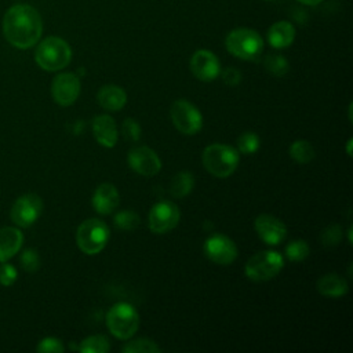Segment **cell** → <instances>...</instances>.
<instances>
[{"label": "cell", "mask_w": 353, "mask_h": 353, "mask_svg": "<svg viewBox=\"0 0 353 353\" xmlns=\"http://www.w3.org/2000/svg\"><path fill=\"white\" fill-rule=\"evenodd\" d=\"M265 68L266 70L273 74V76H277V77H283L288 69H290V63L288 61L280 55V54H269L266 58H265Z\"/></svg>", "instance_id": "484cf974"}, {"label": "cell", "mask_w": 353, "mask_h": 353, "mask_svg": "<svg viewBox=\"0 0 353 353\" xmlns=\"http://www.w3.org/2000/svg\"><path fill=\"white\" fill-rule=\"evenodd\" d=\"M254 228L262 241L269 245H277L287 237V226L274 215L261 214L254 222Z\"/></svg>", "instance_id": "5bb4252c"}, {"label": "cell", "mask_w": 353, "mask_h": 353, "mask_svg": "<svg viewBox=\"0 0 353 353\" xmlns=\"http://www.w3.org/2000/svg\"><path fill=\"white\" fill-rule=\"evenodd\" d=\"M121 350L124 353H159L160 347L157 346L156 342L146 339V338H139L131 342H127Z\"/></svg>", "instance_id": "4316f807"}, {"label": "cell", "mask_w": 353, "mask_h": 353, "mask_svg": "<svg viewBox=\"0 0 353 353\" xmlns=\"http://www.w3.org/2000/svg\"><path fill=\"white\" fill-rule=\"evenodd\" d=\"M194 186V176L189 171H181L175 174L170 182V193L172 197L182 199L188 196Z\"/></svg>", "instance_id": "7402d4cb"}, {"label": "cell", "mask_w": 353, "mask_h": 353, "mask_svg": "<svg viewBox=\"0 0 353 353\" xmlns=\"http://www.w3.org/2000/svg\"><path fill=\"white\" fill-rule=\"evenodd\" d=\"M72 59V50L69 44L57 36H50L41 40L34 51L36 63L47 70L57 72L69 65Z\"/></svg>", "instance_id": "3957f363"}, {"label": "cell", "mask_w": 353, "mask_h": 353, "mask_svg": "<svg viewBox=\"0 0 353 353\" xmlns=\"http://www.w3.org/2000/svg\"><path fill=\"white\" fill-rule=\"evenodd\" d=\"M284 266V258L276 251H259L245 263V276L252 281H268Z\"/></svg>", "instance_id": "52a82bcc"}, {"label": "cell", "mask_w": 353, "mask_h": 353, "mask_svg": "<svg viewBox=\"0 0 353 353\" xmlns=\"http://www.w3.org/2000/svg\"><path fill=\"white\" fill-rule=\"evenodd\" d=\"M190 70L201 81H212L221 73L216 55L208 50H197L190 58Z\"/></svg>", "instance_id": "9a60e30c"}, {"label": "cell", "mask_w": 353, "mask_h": 353, "mask_svg": "<svg viewBox=\"0 0 353 353\" xmlns=\"http://www.w3.org/2000/svg\"><path fill=\"white\" fill-rule=\"evenodd\" d=\"M23 234L19 229L6 226L0 229V262L12 258L22 247Z\"/></svg>", "instance_id": "ac0fdd59"}, {"label": "cell", "mask_w": 353, "mask_h": 353, "mask_svg": "<svg viewBox=\"0 0 353 353\" xmlns=\"http://www.w3.org/2000/svg\"><path fill=\"white\" fill-rule=\"evenodd\" d=\"M179 218L178 205L170 200H161L156 203L149 212V229L153 233L164 234L178 225Z\"/></svg>", "instance_id": "30bf717a"}, {"label": "cell", "mask_w": 353, "mask_h": 353, "mask_svg": "<svg viewBox=\"0 0 353 353\" xmlns=\"http://www.w3.org/2000/svg\"><path fill=\"white\" fill-rule=\"evenodd\" d=\"M288 153L291 156V159L299 164H306L309 161H312L316 156L314 148L312 146V143L309 141L305 139H298L295 142L291 143Z\"/></svg>", "instance_id": "603a6c76"}, {"label": "cell", "mask_w": 353, "mask_h": 353, "mask_svg": "<svg viewBox=\"0 0 353 353\" xmlns=\"http://www.w3.org/2000/svg\"><path fill=\"white\" fill-rule=\"evenodd\" d=\"M204 168L216 178L230 176L240 161V153L237 149L225 143L208 145L201 156Z\"/></svg>", "instance_id": "7a4b0ae2"}, {"label": "cell", "mask_w": 353, "mask_h": 353, "mask_svg": "<svg viewBox=\"0 0 353 353\" xmlns=\"http://www.w3.org/2000/svg\"><path fill=\"white\" fill-rule=\"evenodd\" d=\"M222 80L226 85L234 87L241 81V73L236 68H226L222 70Z\"/></svg>", "instance_id": "e575fe53"}, {"label": "cell", "mask_w": 353, "mask_h": 353, "mask_svg": "<svg viewBox=\"0 0 353 353\" xmlns=\"http://www.w3.org/2000/svg\"><path fill=\"white\" fill-rule=\"evenodd\" d=\"M310 252L309 244L305 240H294L291 241L287 247H285V256L290 261L298 262V261H303L305 258H307Z\"/></svg>", "instance_id": "f1b7e54d"}, {"label": "cell", "mask_w": 353, "mask_h": 353, "mask_svg": "<svg viewBox=\"0 0 353 353\" xmlns=\"http://www.w3.org/2000/svg\"><path fill=\"white\" fill-rule=\"evenodd\" d=\"M128 165L137 174L154 176L161 170V160L157 153L148 146H135L128 152Z\"/></svg>", "instance_id": "4fadbf2b"}, {"label": "cell", "mask_w": 353, "mask_h": 353, "mask_svg": "<svg viewBox=\"0 0 353 353\" xmlns=\"http://www.w3.org/2000/svg\"><path fill=\"white\" fill-rule=\"evenodd\" d=\"M121 131H123V135L125 137V139H128L131 142H137L141 138V125L137 120H134L131 117H128L123 121Z\"/></svg>", "instance_id": "d6a6232c"}, {"label": "cell", "mask_w": 353, "mask_h": 353, "mask_svg": "<svg viewBox=\"0 0 353 353\" xmlns=\"http://www.w3.org/2000/svg\"><path fill=\"white\" fill-rule=\"evenodd\" d=\"M316 288L324 296L338 298V296L345 295L347 292L349 287H347L346 280L342 276H339L336 273H327L317 280Z\"/></svg>", "instance_id": "44dd1931"}, {"label": "cell", "mask_w": 353, "mask_h": 353, "mask_svg": "<svg viewBox=\"0 0 353 353\" xmlns=\"http://www.w3.org/2000/svg\"><path fill=\"white\" fill-rule=\"evenodd\" d=\"M113 222H114L117 229L130 232V230H135L139 226L141 218H139V215L135 211L123 210V211H120V212H117L114 215Z\"/></svg>", "instance_id": "d4e9b609"}, {"label": "cell", "mask_w": 353, "mask_h": 353, "mask_svg": "<svg viewBox=\"0 0 353 353\" xmlns=\"http://www.w3.org/2000/svg\"><path fill=\"white\" fill-rule=\"evenodd\" d=\"M110 232L103 221L97 218L85 219L80 223L76 232V243L79 248L87 255H95L101 252L108 244Z\"/></svg>", "instance_id": "8992f818"}, {"label": "cell", "mask_w": 353, "mask_h": 353, "mask_svg": "<svg viewBox=\"0 0 353 353\" xmlns=\"http://www.w3.org/2000/svg\"><path fill=\"white\" fill-rule=\"evenodd\" d=\"M350 146H352V139L347 141V154L350 156Z\"/></svg>", "instance_id": "8d00e7d4"}, {"label": "cell", "mask_w": 353, "mask_h": 353, "mask_svg": "<svg viewBox=\"0 0 353 353\" xmlns=\"http://www.w3.org/2000/svg\"><path fill=\"white\" fill-rule=\"evenodd\" d=\"M226 50L236 58L244 61L256 59L263 50V39L261 34L248 28H239L226 36Z\"/></svg>", "instance_id": "277c9868"}, {"label": "cell", "mask_w": 353, "mask_h": 353, "mask_svg": "<svg viewBox=\"0 0 353 353\" xmlns=\"http://www.w3.org/2000/svg\"><path fill=\"white\" fill-rule=\"evenodd\" d=\"M298 1H301L303 4H307V6H316V4L321 3L323 0H298Z\"/></svg>", "instance_id": "d590c367"}, {"label": "cell", "mask_w": 353, "mask_h": 353, "mask_svg": "<svg viewBox=\"0 0 353 353\" xmlns=\"http://www.w3.org/2000/svg\"><path fill=\"white\" fill-rule=\"evenodd\" d=\"M342 237V229L339 225L332 223L330 226H327L323 233H321V241L325 247H334L339 243Z\"/></svg>", "instance_id": "4dcf8cb0"}, {"label": "cell", "mask_w": 353, "mask_h": 353, "mask_svg": "<svg viewBox=\"0 0 353 353\" xmlns=\"http://www.w3.org/2000/svg\"><path fill=\"white\" fill-rule=\"evenodd\" d=\"M92 132L97 142L105 148H113L117 143V125L109 114H99L94 117Z\"/></svg>", "instance_id": "e0dca14e"}, {"label": "cell", "mask_w": 353, "mask_h": 353, "mask_svg": "<svg viewBox=\"0 0 353 353\" xmlns=\"http://www.w3.org/2000/svg\"><path fill=\"white\" fill-rule=\"evenodd\" d=\"M259 137L255 132H243L237 138V152L241 154H252L259 149Z\"/></svg>", "instance_id": "83f0119b"}, {"label": "cell", "mask_w": 353, "mask_h": 353, "mask_svg": "<svg viewBox=\"0 0 353 353\" xmlns=\"http://www.w3.org/2000/svg\"><path fill=\"white\" fill-rule=\"evenodd\" d=\"M51 94L58 105L70 106L80 95L79 76L70 72L57 74L51 83Z\"/></svg>", "instance_id": "7c38bea8"}, {"label": "cell", "mask_w": 353, "mask_h": 353, "mask_svg": "<svg viewBox=\"0 0 353 353\" xmlns=\"http://www.w3.org/2000/svg\"><path fill=\"white\" fill-rule=\"evenodd\" d=\"M106 327L119 339L131 338L139 327V314L128 302L114 303L106 313Z\"/></svg>", "instance_id": "5b68a950"}, {"label": "cell", "mask_w": 353, "mask_h": 353, "mask_svg": "<svg viewBox=\"0 0 353 353\" xmlns=\"http://www.w3.org/2000/svg\"><path fill=\"white\" fill-rule=\"evenodd\" d=\"M170 116L174 127L185 135H194L203 127V116L200 110L186 99L175 101L171 105Z\"/></svg>", "instance_id": "ba28073f"}, {"label": "cell", "mask_w": 353, "mask_h": 353, "mask_svg": "<svg viewBox=\"0 0 353 353\" xmlns=\"http://www.w3.org/2000/svg\"><path fill=\"white\" fill-rule=\"evenodd\" d=\"M205 256L218 265H229L237 258V247L232 239L225 234H211L204 241Z\"/></svg>", "instance_id": "8fae6325"}, {"label": "cell", "mask_w": 353, "mask_h": 353, "mask_svg": "<svg viewBox=\"0 0 353 353\" xmlns=\"http://www.w3.org/2000/svg\"><path fill=\"white\" fill-rule=\"evenodd\" d=\"M110 349V343L103 335H91L81 341L79 350L83 353H106Z\"/></svg>", "instance_id": "cb8c5ba5"}, {"label": "cell", "mask_w": 353, "mask_h": 353, "mask_svg": "<svg viewBox=\"0 0 353 353\" xmlns=\"http://www.w3.org/2000/svg\"><path fill=\"white\" fill-rule=\"evenodd\" d=\"M41 17L32 6L15 4L4 14L3 34L17 48L26 50L33 47L41 37Z\"/></svg>", "instance_id": "6da1fadb"}, {"label": "cell", "mask_w": 353, "mask_h": 353, "mask_svg": "<svg viewBox=\"0 0 353 353\" xmlns=\"http://www.w3.org/2000/svg\"><path fill=\"white\" fill-rule=\"evenodd\" d=\"M36 350L41 353H62L65 350V346L58 338L47 336L39 342Z\"/></svg>", "instance_id": "1f68e13d"}, {"label": "cell", "mask_w": 353, "mask_h": 353, "mask_svg": "<svg viewBox=\"0 0 353 353\" xmlns=\"http://www.w3.org/2000/svg\"><path fill=\"white\" fill-rule=\"evenodd\" d=\"M120 204L119 190L113 183H101L92 194V207L101 215H109Z\"/></svg>", "instance_id": "2e32d148"}, {"label": "cell", "mask_w": 353, "mask_h": 353, "mask_svg": "<svg viewBox=\"0 0 353 353\" xmlns=\"http://www.w3.org/2000/svg\"><path fill=\"white\" fill-rule=\"evenodd\" d=\"M295 39V28L291 22L279 21L268 30V41L273 48H285L292 44Z\"/></svg>", "instance_id": "ffe728a7"}, {"label": "cell", "mask_w": 353, "mask_h": 353, "mask_svg": "<svg viewBox=\"0 0 353 353\" xmlns=\"http://www.w3.org/2000/svg\"><path fill=\"white\" fill-rule=\"evenodd\" d=\"M18 272L11 263H3L0 266V284L4 287H10L17 281Z\"/></svg>", "instance_id": "836d02e7"}, {"label": "cell", "mask_w": 353, "mask_h": 353, "mask_svg": "<svg viewBox=\"0 0 353 353\" xmlns=\"http://www.w3.org/2000/svg\"><path fill=\"white\" fill-rule=\"evenodd\" d=\"M98 103L105 109L110 112H117L121 108H124L127 102V94L125 91L114 84H106L103 85L98 94H97Z\"/></svg>", "instance_id": "d6986e66"}, {"label": "cell", "mask_w": 353, "mask_h": 353, "mask_svg": "<svg viewBox=\"0 0 353 353\" xmlns=\"http://www.w3.org/2000/svg\"><path fill=\"white\" fill-rule=\"evenodd\" d=\"M43 212V201L36 193H26L18 197L10 211L11 221L21 226L28 228L33 225Z\"/></svg>", "instance_id": "9c48e42d"}, {"label": "cell", "mask_w": 353, "mask_h": 353, "mask_svg": "<svg viewBox=\"0 0 353 353\" xmlns=\"http://www.w3.org/2000/svg\"><path fill=\"white\" fill-rule=\"evenodd\" d=\"M19 262H21V266L25 272H29V273H33L36 270H39L40 268V255L39 252L34 250V248H26L22 254H21V258H19Z\"/></svg>", "instance_id": "f546056e"}]
</instances>
